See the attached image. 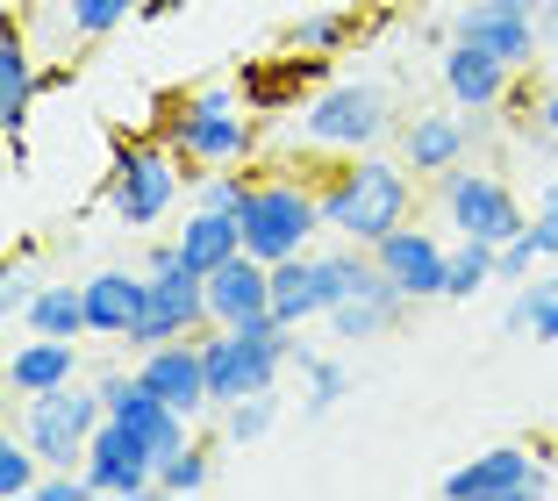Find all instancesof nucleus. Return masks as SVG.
Returning <instances> with one entry per match:
<instances>
[{"label": "nucleus", "instance_id": "1", "mask_svg": "<svg viewBox=\"0 0 558 501\" xmlns=\"http://www.w3.org/2000/svg\"><path fill=\"white\" fill-rule=\"evenodd\" d=\"M415 187H423V179L401 158H387V151H359V158L329 165V172L315 179L329 237L365 243V251H373L379 237H395L401 223H415Z\"/></svg>", "mask_w": 558, "mask_h": 501}, {"label": "nucleus", "instance_id": "2", "mask_svg": "<svg viewBox=\"0 0 558 501\" xmlns=\"http://www.w3.org/2000/svg\"><path fill=\"white\" fill-rule=\"evenodd\" d=\"M158 136L180 151L186 194H194V179L215 172V165H258V115L244 108L236 80L230 86H194V94H172V100H165Z\"/></svg>", "mask_w": 558, "mask_h": 501}, {"label": "nucleus", "instance_id": "3", "mask_svg": "<svg viewBox=\"0 0 558 501\" xmlns=\"http://www.w3.org/2000/svg\"><path fill=\"white\" fill-rule=\"evenodd\" d=\"M186 194V165L165 136H116L108 151V179H100V208L108 223L130 229V237H150L165 215L180 208Z\"/></svg>", "mask_w": 558, "mask_h": 501}, {"label": "nucleus", "instance_id": "4", "mask_svg": "<svg viewBox=\"0 0 558 501\" xmlns=\"http://www.w3.org/2000/svg\"><path fill=\"white\" fill-rule=\"evenodd\" d=\"M294 330H251V323H208L201 330V366H208V402L215 416L251 394H272L279 372H294Z\"/></svg>", "mask_w": 558, "mask_h": 501}, {"label": "nucleus", "instance_id": "5", "mask_svg": "<svg viewBox=\"0 0 558 501\" xmlns=\"http://www.w3.org/2000/svg\"><path fill=\"white\" fill-rule=\"evenodd\" d=\"M387 136H401L395 94L379 80H329L308 94L301 108V144L329 151V158H359V151H379Z\"/></svg>", "mask_w": 558, "mask_h": 501}, {"label": "nucleus", "instance_id": "6", "mask_svg": "<svg viewBox=\"0 0 558 501\" xmlns=\"http://www.w3.org/2000/svg\"><path fill=\"white\" fill-rule=\"evenodd\" d=\"M244 251L265 265L294 259V251H315V237H323V194H315L301 172H258V187H251L244 201Z\"/></svg>", "mask_w": 558, "mask_h": 501}, {"label": "nucleus", "instance_id": "7", "mask_svg": "<svg viewBox=\"0 0 558 501\" xmlns=\"http://www.w3.org/2000/svg\"><path fill=\"white\" fill-rule=\"evenodd\" d=\"M100 422H108L100 387L94 380H65V387H50V394H22L15 430L36 444L44 466H86V444H94Z\"/></svg>", "mask_w": 558, "mask_h": 501}, {"label": "nucleus", "instance_id": "8", "mask_svg": "<svg viewBox=\"0 0 558 501\" xmlns=\"http://www.w3.org/2000/svg\"><path fill=\"white\" fill-rule=\"evenodd\" d=\"M437 187V208L444 223H451V237H480V243H509L530 229V208L515 201V187L501 172H487V165H451L444 179H429Z\"/></svg>", "mask_w": 558, "mask_h": 501}, {"label": "nucleus", "instance_id": "9", "mask_svg": "<svg viewBox=\"0 0 558 501\" xmlns=\"http://www.w3.org/2000/svg\"><path fill=\"white\" fill-rule=\"evenodd\" d=\"M315 86H329V58L323 50H265V58H244L236 65V94H244V108L258 115V122H272V115H294L308 108Z\"/></svg>", "mask_w": 558, "mask_h": 501}, {"label": "nucleus", "instance_id": "10", "mask_svg": "<svg viewBox=\"0 0 558 501\" xmlns=\"http://www.w3.org/2000/svg\"><path fill=\"white\" fill-rule=\"evenodd\" d=\"M551 487V466H544L530 444H487L465 466L444 473V494L451 501H530Z\"/></svg>", "mask_w": 558, "mask_h": 501}, {"label": "nucleus", "instance_id": "11", "mask_svg": "<svg viewBox=\"0 0 558 501\" xmlns=\"http://www.w3.org/2000/svg\"><path fill=\"white\" fill-rule=\"evenodd\" d=\"M215 315H208V279L172 265V273H150V301L136 315V330L122 337V351H150V344H172V337H201Z\"/></svg>", "mask_w": 558, "mask_h": 501}, {"label": "nucleus", "instance_id": "12", "mask_svg": "<svg viewBox=\"0 0 558 501\" xmlns=\"http://www.w3.org/2000/svg\"><path fill=\"white\" fill-rule=\"evenodd\" d=\"M86 480H94V501H144L158 494V458L130 422L108 416L94 430V444H86Z\"/></svg>", "mask_w": 558, "mask_h": 501}, {"label": "nucleus", "instance_id": "13", "mask_svg": "<svg viewBox=\"0 0 558 501\" xmlns=\"http://www.w3.org/2000/svg\"><path fill=\"white\" fill-rule=\"evenodd\" d=\"M373 259H379V273L395 279V287L409 294V301H444L451 243H444L429 223H401L395 237H379V243H373Z\"/></svg>", "mask_w": 558, "mask_h": 501}, {"label": "nucleus", "instance_id": "14", "mask_svg": "<svg viewBox=\"0 0 558 501\" xmlns=\"http://www.w3.org/2000/svg\"><path fill=\"white\" fill-rule=\"evenodd\" d=\"M136 380H144L150 394H165V402L180 408V416H215L208 402V366H201V337H172V344H150V351L130 358Z\"/></svg>", "mask_w": 558, "mask_h": 501}, {"label": "nucleus", "instance_id": "15", "mask_svg": "<svg viewBox=\"0 0 558 501\" xmlns=\"http://www.w3.org/2000/svg\"><path fill=\"white\" fill-rule=\"evenodd\" d=\"M437 80H444V94H451V108H465V115H494L501 100L515 94V65H501L494 50L465 44V36H451V44H444Z\"/></svg>", "mask_w": 558, "mask_h": 501}, {"label": "nucleus", "instance_id": "16", "mask_svg": "<svg viewBox=\"0 0 558 501\" xmlns=\"http://www.w3.org/2000/svg\"><path fill=\"white\" fill-rule=\"evenodd\" d=\"M473 151V115L465 108H415L401 122V165L415 179H444L451 165H465Z\"/></svg>", "mask_w": 558, "mask_h": 501}, {"label": "nucleus", "instance_id": "17", "mask_svg": "<svg viewBox=\"0 0 558 501\" xmlns=\"http://www.w3.org/2000/svg\"><path fill=\"white\" fill-rule=\"evenodd\" d=\"M80 294H86V337H108V344H122L136 330V315H144V301H150V273L144 265H100V273H86L80 279Z\"/></svg>", "mask_w": 558, "mask_h": 501}, {"label": "nucleus", "instance_id": "18", "mask_svg": "<svg viewBox=\"0 0 558 501\" xmlns=\"http://www.w3.org/2000/svg\"><path fill=\"white\" fill-rule=\"evenodd\" d=\"M451 36L494 50V58H501V65H515V72H530V65L544 58V29H537V22H530V15H494L487 0H459Z\"/></svg>", "mask_w": 558, "mask_h": 501}, {"label": "nucleus", "instance_id": "19", "mask_svg": "<svg viewBox=\"0 0 558 501\" xmlns=\"http://www.w3.org/2000/svg\"><path fill=\"white\" fill-rule=\"evenodd\" d=\"M409 308H415V301H409V294H401L387 273H379L373 287H359L351 301H337V308H329L323 323L337 330L344 344H373V337H395V330L409 323Z\"/></svg>", "mask_w": 558, "mask_h": 501}, {"label": "nucleus", "instance_id": "20", "mask_svg": "<svg viewBox=\"0 0 558 501\" xmlns=\"http://www.w3.org/2000/svg\"><path fill=\"white\" fill-rule=\"evenodd\" d=\"M65 380H86L80 372V337H36L22 330V344L8 351V394H50Z\"/></svg>", "mask_w": 558, "mask_h": 501}, {"label": "nucleus", "instance_id": "21", "mask_svg": "<svg viewBox=\"0 0 558 501\" xmlns=\"http://www.w3.org/2000/svg\"><path fill=\"white\" fill-rule=\"evenodd\" d=\"M44 94V72H36V50L15 22H0V136H22Z\"/></svg>", "mask_w": 558, "mask_h": 501}, {"label": "nucleus", "instance_id": "22", "mask_svg": "<svg viewBox=\"0 0 558 501\" xmlns=\"http://www.w3.org/2000/svg\"><path fill=\"white\" fill-rule=\"evenodd\" d=\"M272 308V265L251 259V251H236L222 273H208V315L215 323H251V315H265Z\"/></svg>", "mask_w": 558, "mask_h": 501}, {"label": "nucleus", "instance_id": "23", "mask_svg": "<svg viewBox=\"0 0 558 501\" xmlns=\"http://www.w3.org/2000/svg\"><path fill=\"white\" fill-rule=\"evenodd\" d=\"M172 237H180V259H186V273H222V265L236 259V251H244V223H236L230 208H186V223L172 229Z\"/></svg>", "mask_w": 558, "mask_h": 501}, {"label": "nucleus", "instance_id": "24", "mask_svg": "<svg viewBox=\"0 0 558 501\" xmlns=\"http://www.w3.org/2000/svg\"><path fill=\"white\" fill-rule=\"evenodd\" d=\"M272 315L287 330L323 323L329 315V287H323V251H294V259L272 265Z\"/></svg>", "mask_w": 558, "mask_h": 501}, {"label": "nucleus", "instance_id": "25", "mask_svg": "<svg viewBox=\"0 0 558 501\" xmlns=\"http://www.w3.org/2000/svg\"><path fill=\"white\" fill-rule=\"evenodd\" d=\"M294 372H301V422H323L337 416V402L351 394V366L344 358H329V351H308V344H294Z\"/></svg>", "mask_w": 558, "mask_h": 501}, {"label": "nucleus", "instance_id": "26", "mask_svg": "<svg viewBox=\"0 0 558 501\" xmlns=\"http://www.w3.org/2000/svg\"><path fill=\"white\" fill-rule=\"evenodd\" d=\"M22 330H36V337H86V294L80 279H44L29 301V315H22Z\"/></svg>", "mask_w": 558, "mask_h": 501}, {"label": "nucleus", "instance_id": "27", "mask_svg": "<svg viewBox=\"0 0 558 501\" xmlns=\"http://www.w3.org/2000/svg\"><path fill=\"white\" fill-rule=\"evenodd\" d=\"M359 36H365V15H359V8H315V15H301L294 29H287V44L337 58V50H351Z\"/></svg>", "mask_w": 558, "mask_h": 501}, {"label": "nucleus", "instance_id": "28", "mask_svg": "<svg viewBox=\"0 0 558 501\" xmlns=\"http://www.w3.org/2000/svg\"><path fill=\"white\" fill-rule=\"evenodd\" d=\"M208 480H215V444H208L201 430L186 437L180 452H165V458H158V494H201Z\"/></svg>", "mask_w": 558, "mask_h": 501}, {"label": "nucleus", "instance_id": "29", "mask_svg": "<svg viewBox=\"0 0 558 501\" xmlns=\"http://www.w3.org/2000/svg\"><path fill=\"white\" fill-rule=\"evenodd\" d=\"M494 251H501V243L451 237V273H444V301H473L480 287H494Z\"/></svg>", "mask_w": 558, "mask_h": 501}, {"label": "nucleus", "instance_id": "30", "mask_svg": "<svg viewBox=\"0 0 558 501\" xmlns=\"http://www.w3.org/2000/svg\"><path fill=\"white\" fill-rule=\"evenodd\" d=\"M36 480H44V458L22 430L0 437V501H36Z\"/></svg>", "mask_w": 558, "mask_h": 501}, {"label": "nucleus", "instance_id": "31", "mask_svg": "<svg viewBox=\"0 0 558 501\" xmlns=\"http://www.w3.org/2000/svg\"><path fill=\"white\" fill-rule=\"evenodd\" d=\"M130 15H144V0H65V22L80 44H100V36H116Z\"/></svg>", "mask_w": 558, "mask_h": 501}, {"label": "nucleus", "instance_id": "32", "mask_svg": "<svg viewBox=\"0 0 558 501\" xmlns=\"http://www.w3.org/2000/svg\"><path fill=\"white\" fill-rule=\"evenodd\" d=\"M251 187H258V165H215V172L194 179V201H201V208H230V215H244Z\"/></svg>", "mask_w": 558, "mask_h": 501}, {"label": "nucleus", "instance_id": "33", "mask_svg": "<svg viewBox=\"0 0 558 501\" xmlns=\"http://www.w3.org/2000/svg\"><path fill=\"white\" fill-rule=\"evenodd\" d=\"M272 422H279V387L222 408V444H258V437H272Z\"/></svg>", "mask_w": 558, "mask_h": 501}, {"label": "nucleus", "instance_id": "34", "mask_svg": "<svg viewBox=\"0 0 558 501\" xmlns=\"http://www.w3.org/2000/svg\"><path fill=\"white\" fill-rule=\"evenodd\" d=\"M558 279H523V287L509 294V308H501V337H523V330H537V315L551 308Z\"/></svg>", "mask_w": 558, "mask_h": 501}, {"label": "nucleus", "instance_id": "35", "mask_svg": "<svg viewBox=\"0 0 558 501\" xmlns=\"http://www.w3.org/2000/svg\"><path fill=\"white\" fill-rule=\"evenodd\" d=\"M537 265H544V243L530 237V229H523V237H509L501 251H494V279H509V287H523V279L537 273Z\"/></svg>", "mask_w": 558, "mask_h": 501}, {"label": "nucleus", "instance_id": "36", "mask_svg": "<svg viewBox=\"0 0 558 501\" xmlns=\"http://www.w3.org/2000/svg\"><path fill=\"white\" fill-rule=\"evenodd\" d=\"M36 287H44V279L29 273V259H8V273H0V315H8V323H22V315H29V301H36Z\"/></svg>", "mask_w": 558, "mask_h": 501}, {"label": "nucleus", "instance_id": "37", "mask_svg": "<svg viewBox=\"0 0 558 501\" xmlns=\"http://www.w3.org/2000/svg\"><path fill=\"white\" fill-rule=\"evenodd\" d=\"M530 237L544 243V259H558V179L537 187V208H530Z\"/></svg>", "mask_w": 558, "mask_h": 501}, {"label": "nucleus", "instance_id": "38", "mask_svg": "<svg viewBox=\"0 0 558 501\" xmlns=\"http://www.w3.org/2000/svg\"><path fill=\"white\" fill-rule=\"evenodd\" d=\"M172 265H186L180 259V237H150L144 243V273H172Z\"/></svg>", "mask_w": 558, "mask_h": 501}, {"label": "nucleus", "instance_id": "39", "mask_svg": "<svg viewBox=\"0 0 558 501\" xmlns=\"http://www.w3.org/2000/svg\"><path fill=\"white\" fill-rule=\"evenodd\" d=\"M537 130L558 144V86H544V100H537Z\"/></svg>", "mask_w": 558, "mask_h": 501}, {"label": "nucleus", "instance_id": "40", "mask_svg": "<svg viewBox=\"0 0 558 501\" xmlns=\"http://www.w3.org/2000/svg\"><path fill=\"white\" fill-rule=\"evenodd\" d=\"M530 337H537V344H558V294H551V308L537 315V330H530Z\"/></svg>", "mask_w": 558, "mask_h": 501}, {"label": "nucleus", "instance_id": "41", "mask_svg": "<svg viewBox=\"0 0 558 501\" xmlns=\"http://www.w3.org/2000/svg\"><path fill=\"white\" fill-rule=\"evenodd\" d=\"M8 165H15V172H29V130L8 136Z\"/></svg>", "mask_w": 558, "mask_h": 501}, {"label": "nucleus", "instance_id": "42", "mask_svg": "<svg viewBox=\"0 0 558 501\" xmlns=\"http://www.w3.org/2000/svg\"><path fill=\"white\" fill-rule=\"evenodd\" d=\"M537 29H544V50H551L558 44V0H544V22H537Z\"/></svg>", "mask_w": 558, "mask_h": 501}, {"label": "nucleus", "instance_id": "43", "mask_svg": "<svg viewBox=\"0 0 558 501\" xmlns=\"http://www.w3.org/2000/svg\"><path fill=\"white\" fill-rule=\"evenodd\" d=\"M22 8H44V0H22Z\"/></svg>", "mask_w": 558, "mask_h": 501}, {"label": "nucleus", "instance_id": "44", "mask_svg": "<svg viewBox=\"0 0 558 501\" xmlns=\"http://www.w3.org/2000/svg\"><path fill=\"white\" fill-rule=\"evenodd\" d=\"M437 8H459V0H437Z\"/></svg>", "mask_w": 558, "mask_h": 501}]
</instances>
